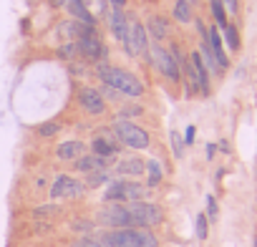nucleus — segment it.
Masks as SVG:
<instances>
[{
	"instance_id": "f3484780",
	"label": "nucleus",
	"mask_w": 257,
	"mask_h": 247,
	"mask_svg": "<svg viewBox=\"0 0 257 247\" xmlns=\"http://www.w3.org/2000/svg\"><path fill=\"white\" fill-rule=\"evenodd\" d=\"M144 162L139 159V157H128V159H121L116 167H113V172L118 174V177H142L144 174Z\"/></svg>"
},
{
	"instance_id": "f03ea898",
	"label": "nucleus",
	"mask_w": 257,
	"mask_h": 247,
	"mask_svg": "<svg viewBox=\"0 0 257 247\" xmlns=\"http://www.w3.org/2000/svg\"><path fill=\"white\" fill-rule=\"evenodd\" d=\"M106 247H159L157 237L144 227H123V229H108L101 234Z\"/></svg>"
},
{
	"instance_id": "4c0bfd02",
	"label": "nucleus",
	"mask_w": 257,
	"mask_h": 247,
	"mask_svg": "<svg viewBox=\"0 0 257 247\" xmlns=\"http://www.w3.org/2000/svg\"><path fill=\"white\" fill-rule=\"evenodd\" d=\"M214 152H217V147H214V144H209V147H207V159H212V157H214Z\"/></svg>"
},
{
	"instance_id": "5701e85b",
	"label": "nucleus",
	"mask_w": 257,
	"mask_h": 247,
	"mask_svg": "<svg viewBox=\"0 0 257 247\" xmlns=\"http://www.w3.org/2000/svg\"><path fill=\"white\" fill-rule=\"evenodd\" d=\"M209 8H212V16H214V23H217V28H224L229 21H227V11H224V6L219 3V0H209Z\"/></svg>"
},
{
	"instance_id": "bb28decb",
	"label": "nucleus",
	"mask_w": 257,
	"mask_h": 247,
	"mask_svg": "<svg viewBox=\"0 0 257 247\" xmlns=\"http://www.w3.org/2000/svg\"><path fill=\"white\" fill-rule=\"evenodd\" d=\"M108 182V172L103 169V172H93V174H88V179H86V184L88 187H98V184H106Z\"/></svg>"
},
{
	"instance_id": "9b49d317",
	"label": "nucleus",
	"mask_w": 257,
	"mask_h": 247,
	"mask_svg": "<svg viewBox=\"0 0 257 247\" xmlns=\"http://www.w3.org/2000/svg\"><path fill=\"white\" fill-rule=\"evenodd\" d=\"M78 103H81L83 111L91 113V116H101V113L106 111L103 96L98 93V88H91V86H83V88L78 91Z\"/></svg>"
},
{
	"instance_id": "412c9836",
	"label": "nucleus",
	"mask_w": 257,
	"mask_h": 247,
	"mask_svg": "<svg viewBox=\"0 0 257 247\" xmlns=\"http://www.w3.org/2000/svg\"><path fill=\"white\" fill-rule=\"evenodd\" d=\"M174 21L177 23H192L194 21V13H192V3L189 0H177L174 3Z\"/></svg>"
},
{
	"instance_id": "4468645a",
	"label": "nucleus",
	"mask_w": 257,
	"mask_h": 247,
	"mask_svg": "<svg viewBox=\"0 0 257 247\" xmlns=\"http://www.w3.org/2000/svg\"><path fill=\"white\" fill-rule=\"evenodd\" d=\"M108 28H111V33H113V38H116L118 43L126 41V33H128V18H126L123 8H113V11L108 13Z\"/></svg>"
},
{
	"instance_id": "aec40b11",
	"label": "nucleus",
	"mask_w": 257,
	"mask_h": 247,
	"mask_svg": "<svg viewBox=\"0 0 257 247\" xmlns=\"http://www.w3.org/2000/svg\"><path fill=\"white\" fill-rule=\"evenodd\" d=\"M83 142H63V144H58V149H56V157L61 159V162H76L81 154H83Z\"/></svg>"
},
{
	"instance_id": "cd10ccee",
	"label": "nucleus",
	"mask_w": 257,
	"mask_h": 247,
	"mask_svg": "<svg viewBox=\"0 0 257 247\" xmlns=\"http://www.w3.org/2000/svg\"><path fill=\"white\" fill-rule=\"evenodd\" d=\"M172 152H174V157H177V159H182V157H184V142L179 139V134H177V132H172Z\"/></svg>"
},
{
	"instance_id": "9d476101",
	"label": "nucleus",
	"mask_w": 257,
	"mask_h": 247,
	"mask_svg": "<svg viewBox=\"0 0 257 247\" xmlns=\"http://www.w3.org/2000/svg\"><path fill=\"white\" fill-rule=\"evenodd\" d=\"M76 46H78V56H83L86 61H93V63H103V61H106V56H108V51H106L103 41L98 38V33L78 38V41H76Z\"/></svg>"
},
{
	"instance_id": "2eb2a0df",
	"label": "nucleus",
	"mask_w": 257,
	"mask_h": 247,
	"mask_svg": "<svg viewBox=\"0 0 257 247\" xmlns=\"http://www.w3.org/2000/svg\"><path fill=\"white\" fill-rule=\"evenodd\" d=\"M189 63H192V68H194V73H197L199 93H202V96H209V71H207V66H204V61H202L199 51L189 53Z\"/></svg>"
},
{
	"instance_id": "72a5a7b5",
	"label": "nucleus",
	"mask_w": 257,
	"mask_h": 247,
	"mask_svg": "<svg viewBox=\"0 0 257 247\" xmlns=\"http://www.w3.org/2000/svg\"><path fill=\"white\" fill-rule=\"evenodd\" d=\"M33 214L36 217H51V214H56V207H38Z\"/></svg>"
},
{
	"instance_id": "dca6fc26",
	"label": "nucleus",
	"mask_w": 257,
	"mask_h": 247,
	"mask_svg": "<svg viewBox=\"0 0 257 247\" xmlns=\"http://www.w3.org/2000/svg\"><path fill=\"white\" fill-rule=\"evenodd\" d=\"M108 167V159L103 157H96V154H81L76 159V169L83 172V174H93V172H103Z\"/></svg>"
},
{
	"instance_id": "393cba45",
	"label": "nucleus",
	"mask_w": 257,
	"mask_h": 247,
	"mask_svg": "<svg viewBox=\"0 0 257 247\" xmlns=\"http://www.w3.org/2000/svg\"><path fill=\"white\" fill-rule=\"evenodd\" d=\"M38 132V137H43V139H51V137H56L58 132H61V124L58 121H43L41 127L36 129Z\"/></svg>"
},
{
	"instance_id": "7c9ffc66",
	"label": "nucleus",
	"mask_w": 257,
	"mask_h": 247,
	"mask_svg": "<svg viewBox=\"0 0 257 247\" xmlns=\"http://www.w3.org/2000/svg\"><path fill=\"white\" fill-rule=\"evenodd\" d=\"M76 247H106V244H103V239H101V237H83Z\"/></svg>"
},
{
	"instance_id": "a878e982",
	"label": "nucleus",
	"mask_w": 257,
	"mask_h": 247,
	"mask_svg": "<svg viewBox=\"0 0 257 247\" xmlns=\"http://www.w3.org/2000/svg\"><path fill=\"white\" fill-rule=\"evenodd\" d=\"M58 56H61V58H66V61L78 58V46H76V41H71V43L61 46V48H58Z\"/></svg>"
},
{
	"instance_id": "58836bf2",
	"label": "nucleus",
	"mask_w": 257,
	"mask_h": 247,
	"mask_svg": "<svg viewBox=\"0 0 257 247\" xmlns=\"http://www.w3.org/2000/svg\"><path fill=\"white\" fill-rule=\"evenodd\" d=\"M123 3H126V0H111V6H113V8H123Z\"/></svg>"
},
{
	"instance_id": "c9c22d12",
	"label": "nucleus",
	"mask_w": 257,
	"mask_h": 247,
	"mask_svg": "<svg viewBox=\"0 0 257 247\" xmlns=\"http://www.w3.org/2000/svg\"><path fill=\"white\" fill-rule=\"evenodd\" d=\"M184 142H187V144L194 142V127H187V132H184Z\"/></svg>"
},
{
	"instance_id": "c85d7f7f",
	"label": "nucleus",
	"mask_w": 257,
	"mask_h": 247,
	"mask_svg": "<svg viewBox=\"0 0 257 247\" xmlns=\"http://www.w3.org/2000/svg\"><path fill=\"white\" fill-rule=\"evenodd\" d=\"M207 232H209V227H207V214H197V237H199V239H207Z\"/></svg>"
},
{
	"instance_id": "0eeeda50",
	"label": "nucleus",
	"mask_w": 257,
	"mask_h": 247,
	"mask_svg": "<svg viewBox=\"0 0 257 247\" xmlns=\"http://www.w3.org/2000/svg\"><path fill=\"white\" fill-rule=\"evenodd\" d=\"M149 58H152L154 68H157L162 76H167V78H169V81H174V83H179V81H182V71H179V66H177L174 56L169 53V48H164V46L154 43V46H149Z\"/></svg>"
},
{
	"instance_id": "7ed1b4c3",
	"label": "nucleus",
	"mask_w": 257,
	"mask_h": 247,
	"mask_svg": "<svg viewBox=\"0 0 257 247\" xmlns=\"http://www.w3.org/2000/svg\"><path fill=\"white\" fill-rule=\"evenodd\" d=\"M149 197V187L139 184V182H132V179H116L106 187V194L103 199L106 202H121V204H128V202H142Z\"/></svg>"
},
{
	"instance_id": "6ab92c4d",
	"label": "nucleus",
	"mask_w": 257,
	"mask_h": 247,
	"mask_svg": "<svg viewBox=\"0 0 257 247\" xmlns=\"http://www.w3.org/2000/svg\"><path fill=\"white\" fill-rule=\"evenodd\" d=\"M144 28H147V36L154 38L157 43H162V41L169 36V21H167L164 16H152Z\"/></svg>"
},
{
	"instance_id": "b1692460",
	"label": "nucleus",
	"mask_w": 257,
	"mask_h": 247,
	"mask_svg": "<svg viewBox=\"0 0 257 247\" xmlns=\"http://www.w3.org/2000/svg\"><path fill=\"white\" fill-rule=\"evenodd\" d=\"M222 33H224V41H227L229 51H239V36H237V28H234L232 23H227V26L222 28Z\"/></svg>"
},
{
	"instance_id": "e433bc0d",
	"label": "nucleus",
	"mask_w": 257,
	"mask_h": 247,
	"mask_svg": "<svg viewBox=\"0 0 257 247\" xmlns=\"http://www.w3.org/2000/svg\"><path fill=\"white\" fill-rule=\"evenodd\" d=\"M66 3H68V0H51L53 8H66Z\"/></svg>"
},
{
	"instance_id": "20e7f679",
	"label": "nucleus",
	"mask_w": 257,
	"mask_h": 247,
	"mask_svg": "<svg viewBox=\"0 0 257 247\" xmlns=\"http://www.w3.org/2000/svg\"><path fill=\"white\" fill-rule=\"evenodd\" d=\"M113 137L118 139V144L128 147V149H149V134L147 129L137 127V124L126 121V118H116L113 124Z\"/></svg>"
},
{
	"instance_id": "39448f33",
	"label": "nucleus",
	"mask_w": 257,
	"mask_h": 247,
	"mask_svg": "<svg viewBox=\"0 0 257 247\" xmlns=\"http://www.w3.org/2000/svg\"><path fill=\"white\" fill-rule=\"evenodd\" d=\"M126 209H128V217H132V227H144L147 229V227H154V224L162 222V209L157 204L147 202V199L128 202Z\"/></svg>"
},
{
	"instance_id": "f8f14e48",
	"label": "nucleus",
	"mask_w": 257,
	"mask_h": 247,
	"mask_svg": "<svg viewBox=\"0 0 257 247\" xmlns=\"http://www.w3.org/2000/svg\"><path fill=\"white\" fill-rule=\"evenodd\" d=\"M91 149H93V154H96V157L111 159V157H116V154H118V139L113 137V132H111V134H108V132H101V134H96V137H93Z\"/></svg>"
},
{
	"instance_id": "ddd939ff",
	"label": "nucleus",
	"mask_w": 257,
	"mask_h": 247,
	"mask_svg": "<svg viewBox=\"0 0 257 247\" xmlns=\"http://www.w3.org/2000/svg\"><path fill=\"white\" fill-rule=\"evenodd\" d=\"M207 43H209V48H212V53H214V61H217L219 71L224 73V71L229 68V58H227V53H224V46H222V38H219V28H209V31H207Z\"/></svg>"
},
{
	"instance_id": "423d86ee",
	"label": "nucleus",
	"mask_w": 257,
	"mask_h": 247,
	"mask_svg": "<svg viewBox=\"0 0 257 247\" xmlns=\"http://www.w3.org/2000/svg\"><path fill=\"white\" fill-rule=\"evenodd\" d=\"M123 51L134 58H147L149 56V36H147V28L139 23V21H128V33H126V41L121 43Z\"/></svg>"
},
{
	"instance_id": "6e6552de",
	"label": "nucleus",
	"mask_w": 257,
	"mask_h": 247,
	"mask_svg": "<svg viewBox=\"0 0 257 247\" xmlns=\"http://www.w3.org/2000/svg\"><path fill=\"white\" fill-rule=\"evenodd\" d=\"M96 219H98V224H103V227H108V229L132 227V217H128V209H126V204H121V202H108L103 209H98Z\"/></svg>"
},
{
	"instance_id": "473e14b6",
	"label": "nucleus",
	"mask_w": 257,
	"mask_h": 247,
	"mask_svg": "<svg viewBox=\"0 0 257 247\" xmlns=\"http://www.w3.org/2000/svg\"><path fill=\"white\" fill-rule=\"evenodd\" d=\"M137 113H142V106H126L118 116H121V118H128V116H137Z\"/></svg>"
},
{
	"instance_id": "4be33fe9",
	"label": "nucleus",
	"mask_w": 257,
	"mask_h": 247,
	"mask_svg": "<svg viewBox=\"0 0 257 247\" xmlns=\"http://www.w3.org/2000/svg\"><path fill=\"white\" fill-rule=\"evenodd\" d=\"M144 169L149 172V187H157V184L162 182V177H164V169H162L159 159H149Z\"/></svg>"
},
{
	"instance_id": "1a4fd4ad",
	"label": "nucleus",
	"mask_w": 257,
	"mask_h": 247,
	"mask_svg": "<svg viewBox=\"0 0 257 247\" xmlns=\"http://www.w3.org/2000/svg\"><path fill=\"white\" fill-rule=\"evenodd\" d=\"M83 189H86L83 182H78L68 174H58L56 182L51 184V197L53 199H76V197L83 194Z\"/></svg>"
},
{
	"instance_id": "f257e3e1",
	"label": "nucleus",
	"mask_w": 257,
	"mask_h": 247,
	"mask_svg": "<svg viewBox=\"0 0 257 247\" xmlns=\"http://www.w3.org/2000/svg\"><path fill=\"white\" fill-rule=\"evenodd\" d=\"M96 76L103 81V86L118 91L121 96H128V98H139L144 93V83L123 68H113L108 63H96Z\"/></svg>"
},
{
	"instance_id": "c756f323",
	"label": "nucleus",
	"mask_w": 257,
	"mask_h": 247,
	"mask_svg": "<svg viewBox=\"0 0 257 247\" xmlns=\"http://www.w3.org/2000/svg\"><path fill=\"white\" fill-rule=\"evenodd\" d=\"M219 217V209H217V202H214V197H207V219H217Z\"/></svg>"
},
{
	"instance_id": "f704fd0d",
	"label": "nucleus",
	"mask_w": 257,
	"mask_h": 247,
	"mask_svg": "<svg viewBox=\"0 0 257 247\" xmlns=\"http://www.w3.org/2000/svg\"><path fill=\"white\" fill-rule=\"evenodd\" d=\"M88 227H91V222H83V219L81 222H73V229L76 232H88Z\"/></svg>"
},
{
	"instance_id": "2f4dec72",
	"label": "nucleus",
	"mask_w": 257,
	"mask_h": 247,
	"mask_svg": "<svg viewBox=\"0 0 257 247\" xmlns=\"http://www.w3.org/2000/svg\"><path fill=\"white\" fill-rule=\"evenodd\" d=\"M219 3L224 6L227 16H237L239 13V0H219Z\"/></svg>"
},
{
	"instance_id": "a211bd4d",
	"label": "nucleus",
	"mask_w": 257,
	"mask_h": 247,
	"mask_svg": "<svg viewBox=\"0 0 257 247\" xmlns=\"http://www.w3.org/2000/svg\"><path fill=\"white\" fill-rule=\"evenodd\" d=\"M66 11L73 16V21H78V23H86V26H96V18H93V13L86 8V0H68V3H66Z\"/></svg>"
}]
</instances>
